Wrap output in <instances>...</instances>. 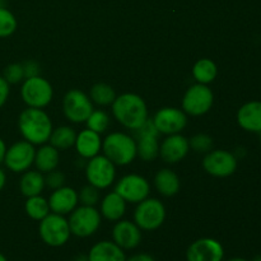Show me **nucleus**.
Masks as SVG:
<instances>
[{
  "instance_id": "nucleus-1",
  "label": "nucleus",
  "mask_w": 261,
  "mask_h": 261,
  "mask_svg": "<svg viewBox=\"0 0 261 261\" xmlns=\"http://www.w3.org/2000/svg\"><path fill=\"white\" fill-rule=\"evenodd\" d=\"M112 115L124 127L138 130L149 117L144 99L135 93H122L112 102Z\"/></svg>"
},
{
  "instance_id": "nucleus-2",
  "label": "nucleus",
  "mask_w": 261,
  "mask_h": 261,
  "mask_svg": "<svg viewBox=\"0 0 261 261\" xmlns=\"http://www.w3.org/2000/svg\"><path fill=\"white\" fill-rule=\"evenodd\" d=\"M18 127L23 139L33 145L46 144L53 133L50 116L42 109L27 107L18 117Z\"/></svg>"
},
{
  "instance_id": "nucleus-3",
  "label": "nucleus",
  "mask_w": 261,
  "mask_h": 261,
  "mask_svg": "<svg viewBox=\"0 0 261 261\" xmlns=\"http://www.w3.org/2000/svg\"><path fill=\"white\" fill-rule=\"evenodd\" d=\"M102 150L115 166H127L138 157L137 140L121 132L110 133L102 140Z\"/></svg>"
},
{
  "instance_id": "nucleus-4",
  "label": "nucleus",
  "mask_w": 261,
  "mask_h": 261,
  "mask_svg": "<svg viewBox=\"0 0 261 261\" xmlns=\"http://www.w3.org/2000/svg\"><path fill=\"white\" fill-rule=\"evenodd\" d=\"M38 233L41 240L51 247L64 246L71 236L68 219L56 213L47 214L40 221Z\"/></svg>"
},
{
  "instance_id": "nucleus-5",
  "label": "nucleus",
  "mask_w": 261,
  "mask_h": 261,
  "mask_svg": "<svg viewBox=\"0 0 261 261\" xmlns=\"http://www.w3.org/2000/svg\"><path fill=\"white\" fill-rule=\"evenodd\" d=\"M20 96L28 107L45 109L53 101L54 89L47 79L41 75L32 76L23 81L20 87Z\"/></svg>"
},
{
  "instance_id": "nucleus-6",
  "label": "nucleus",
  "mask_w": 261,
  "mask_h": 261,
  "mask_svg": "<svg viewBox=\"0 0 261 261\" xmlns=\"http://www.w3.org/2000/svg\"><path fill=\"white\" fill-rule=\"evenodd\" d=\"M102 216L94 206H76L69 216V228L71 234L81 239L92 236L101 226Z\"/></svg>"
},
{
  "instance_id": "nucleus-7",
  "label": "nucleus",
  "mask_w": 261,
  "mask_h": 261,
  "mask_svg": "<svg viewBox=\"0 0 261 261\" xmlns=\"http://www.w3.org/2000/svg\"><path fill=\"white\" fill-rule=\"evenodd\" d=\"M166 219V208L161 200L155 198L144 199L138 203L134 212V222L142 231H155Z\"/></svg>"
},
{
  "instance_id": "nucleus-8",
  "label": "nucleus",
  "mask_w": 261,
  "mask_h": 261,
  "mask_svg": "<svg viewBox=\"0 0 261 261\" xmlns=\"http://www.w3.org/2000/svg\"><path fill=\"white\" fill-rule=\"evenodd\" d=\"M214 103L213 91L206 84L195 83L186 89L182 97V111L191 116H201L209 112Z\"/></svg>"
},
{
  "instance_id": "nucleus-9",
  "label": "nucleus",
  "mask_w": 261,
  "mask_h": 261,
  "mask_svg": "<svg viewBox=\"0 0 261 261\" xmlns=\"http://www.w3.org/2000/svg\"><path fill=\"white\" fill-rule=\"evenodd\" d=\"M86 177L89 185L105 190L110 188L116 178V166L106 155L98 154L87 162Z\"/></svg>"
},
{
  "instance_id": "nucleus-10",
  "label": "nucleus",
  "mask_w": 261,
  "mask_h": 261,
  "mask_svg": "<svg viewBox=\"0 0 261 261\" xmlns=\"http://www.w3.org/2000/svg\"><path fill=\"white\" fill-rule=\"evenodd\" d=\"M93 102L81 89H70L63 99V111L66 119L74 124L86 122L93 111Z\"/></svg>"
},
{
  "instance_id": "nucleus-11",
  "label": "nucleus",
  "mask_w": 261,
  "mask_h": 261,
  "mask_svg": "<svg viewBox=\"0 0 261 261\" xmlns=\"http://www.w3.org/2000/svg\"><path fill=\"white\" fill-rule=\"evenodd\" d=\"M237 157L224 149L211 150L203 158V168L208 175L214 177H229L237 170Z\"/></svg>"
},
{
  "instance_id": "nucleus-12",
  "label": "nucleus",
  "mask_w": 261,
  "mask_h": 261,
  "mask_svg": "<svg viewBox=\"0 0 261 261\" xmlns=\"http://www.w3.org/2000/svg\"><path fill=\"white\" fill-rule=\"evenodd\" d=\"M137 132L138 157L144 162H152L160 155V132L152 119H148Z\"/></svg>"
},
{
  "instance_id": "nucleus-13",
  "label": "nucleus",
  "mask_w": 261,
  "mask_h": 261,
  "mask_svg": "<svg viewBox=\"0 0 261 261\" xmlns=\"http://www.w3.org/2000/svg\"><path fill=\"white\" fill-rule=\"evenodd\" d=\"M115 191L126 203L138 204L147 199L150 193V185L148 180L137 173H130L117 181Z\"/></svg>"
},
{
  "instance_id": "nucleus-14",
  "label": "nucleus",
  "mask_w": 261,
  "mask_h": 261,
  "mask_svg": "<svg viewBox=\"0 0 261 261\" xmlns=\"http://www.w3.org/2000/svg\"><path fill=\"white\" fill-rule=\"evenodd\" d=\"M36 149L35 145L27 140H20L14 143L7 149L4 163L8 170L14 173H23L30 170L35 162Z\"/></svg>"
},
{
  "instance_id": "nucleus-15",
  "label": "nucleus",
  "mask_w": 261,
  "mask_h": 261,
  "mask_svg": "<svg viewBox=\"0 0 261 261\" xmlns=\"http://www.w3.org/2000/svg\"><path fill=\"white\" fill-rule=\"evenodd\" d=\"M152 120L160 134L165 135L178 134L188 125V115L176 107H163L158 110Z\"/></svg>"
},
{
  "instance_id": "nucleus-16",
  "label": "nucleus",
  "mask_w": 261,
  "mask_h": 261,
  "mask_svg": "<svg viewBox=\"0 0 261 261\" xmlns=\"http://www.w3.org/2000/svg\"><path fill=\"white\" fill-rule=\"evenodd\" d=\"M224 249L222 244L211 237H204L194 241L186 251L188 261H222Z\"/></svg>"
},
{
  "instance_id": "nucleus-17",
  "label": "nucleus",
  "mask_w": 261,
  "mask_h": 261,
  "mask_svg": "<svg viewBox=\"0 0 261 261\" xmlns=\"http://www.w3.org/2000/svg\"><path fill=\"white\" fill-rule=\"evenodd\" d=\"M189 150H190L189 139L181 135V133L167 135V138L160 144V157L166 163L175 165L181 162L188 155Z\"/></svg>"
},
{
  "instance_id": "nucleus-18",
  "label": "nucleus",
  "mask_w": 261,
  "mask_h": 261,
  "mask_svg": "<svg viewBox=\"0 0 261 261\" xmlns=\"http://www.w3.org/2000/svg\"><path fill=\"white\" fill-rule=\"evenodd\" d=\"M114 242L122 250H133L142 241V229L130 221H117L112 229Z\"/></svg>"
},
{
  "instance_id": "nucleus-19",
  "label": "nucleus",
  "mask_w": 261,
  "mask_h": 261,
  "mask_svg": "<svg viewBox=\"0 0 261 261\" xmlns=\"http://www.w3.org/2000/svg\"><path fill=\"white\" fill-rule=\"evenodd\" d=\"M47 201L51 213L66 216V214H70L78 206L79 196L73 188L61 186V188L53 191Z\"/></svg>"
},
{
  "instance_id": "nucleus-20",
  "label": "nucleus",
  "mask_w": 261,
  "mask_h": 261,
  "mask_svg": "<svg viewBox=\"0 0 261 261\" xmlns=\"http://www.w3.org/2000/svg\"><path fill=\"white\" fill-rule=\"evenodd\" d=\"M240 127L249 133H261V101L246 102L237 111Z\"/></svg>"
},
{
  "instance_id": "nucleus-21",
  "label": "nucleus",
  "mask_w": 261,
  "mask_h": 261,
  "mask_svg": "<svg viewBox=\"0 0 261 261\" xmlns=\"http://www.w3.org/2000/svg\"><path fill=\"white\" fill-rule=\"evenodd\" d=\"M74 147L83 160H91L98 155L99 150L102 149L101 134L89 129L82 130L79 134H76Z\"/></svg>"
},
{
  "instance_id": "nucleus-22",
  "label": "nucleus",
  "mask_w": 261,
  "mask_h": 261,
  "mask_svg": "<svg viewBox=\"0 0 261 261\" xmlns=\"http://www.w3.org/2000/svg\"><path fill=\"white\" fill-rule=\"evenodd\" d=\"M88 261H126V256L121 247L117 246L114 241L97 242L89 250L87 256Z\"/></svg>"
},
{
  "instance_id": "nucleus-23",
  "label": "nucleus",
  "mask_w": 261,
  "mask_h": 261,
  "mask_svg": "<svg viewBox=\"0 0 261 261\" xmlns=\"http://www.w3.org/2000/svg\"><path fill=\"white\" fill-rule=\"evenodd\" d=\"M126 212V201L116 193L112 191L109 193L101 201V209L99 213L103 218L110 222H117L124 217Z\"/></svg>"
},
{
  "instance_id": "nucleus-24",
  "label": "nucleus",
  "mask_w": 261,
  "mask_h": 261,
  "mask_svg": "<svg viewBox=\"0 0 261 261\" xmlns=\"http://www.w3.org/2000/svg\"><path fill=\"white\" fill-rule=\"evenodd\" d=\"M59 162H60L59 150L51 144H42L40 147V149L36 150L33 165L36 166V170L40 171L43 175L56 170L59 166Z\"/></svg>"
},
{
  "instance_id": "nucleus-25",
  "label": "nucleus",
  "mask_w": 261,
  "mask_h": 261,
  "mask_svg": "<svg viewBox=\"0 0 261 261\" xmlns=\"http://www.w3.org/2000/svg\"><path fill=\"white\" fill-rule=\"evenodd\" d=\"M154 186L161 195L170 198L180 191L181 181L173 171H171L170 168H163L155 173Z\"/></svg>"
},
{
  "instance_id": "nucleus-26",
  "label": "nucleus",
  "mask_w": 261,
  "mask_h": 261,
  "mask_svg": "<svg viewBox=\"0 0 261 261\" xmlns=\"http://www.w3.org/2000/svg\"><path fill=\"white\" fill-rule=\"evenodd\" d=\"M45 186V176L37 170H27L25 172H23L22 177L19 180V190L25 198L41 195Z\"/></svg>"
},
{
  "instance_id": "nucleus-27",
  "label": "nucleus",
  "mask_w": 261,
  "mask_h": 261,
  "mask_svg": "<svg viewBox=\"0 0 261 261\" xmlns=\"http://www.w3.org/2000/svg\"><path fill=\"white\" fill-rule=\"evenodd\" d=\"M217 74H218V68L212 59H200L193 66V76L196 83L208 86L209 83L214 82Z\"/></svg>"
},
{
  "instance_id": "nucleus-28",
  "label": "nucleus",
  "mask_w": 261,
  "mask_h": 261,
  "mask_svg": "<svg viewBox=\"0 0 261 261\" xmlns=\"http://www.w3.org/2000/svg\"><path fill=\"white\" fill-rule=\"evenodd\" d=\"M76 139V133L73 127L66 126H59L56 129H53V133L50 135V144L55 147L58 150H65L69 148L74 147Z\"/></svg>"
},
{
  "instance_id": "nucleus-29",
  "label": "nucleus",
  "mask_w": 261,
  "mask_h": 261,
  "mask_svg": "<svg viewBox=\"0 0 261 261\" xmlns=\"http://www.w3.org/2000/svg\"><path fill=\"white\" fill-rule=\"evenodd\" d=\"M24 211L31 219L37 222L42 221L47 214L51 213L48 201L41 195L27 198V201L24 204Z\"/></svg>"
},
{
  "instance_id": "nucleus-30",
  "label": "nucleus",
  "mask_w": 261,
  "mask_h": 261,
  "mask_svg": "<svg viewBox=\"0 0 261 261\" xmlns=\"http://www.w3.org/2000/svg\"><path fill=\"white\" fill-rule=\"evenodd\" d=\"M89 98L93 103L105 107L112 105V102L116 98V93L110 84L96 83L94 86H92L91 91H89Z\"/></svg>"
},
{
  "instance_id": "nucleus-31",
  "label": "nucleus",
  "mask_w": 261,
  "mask_h": 261,
  "mask_svg": "<svg viewBox=\"0 0 261 261\" xmlns=\"http://www.w3.org/2000/svg\"><path fill=\"white\" fill-rule=\"evenodd\" d=\"M86 124L87 129L102 134V133H105L109 129L110 116L107 115V112L102 111V110H93L88 119H87Z\"/></svg>"
},
{
  "instance_id": "nucleus-32",
  "label": "nucleus",
  "mask_w": 261,
  "mask_h": 261,
  "mask_svg": "<svg viewBox=\"0 0 261 261\" xmlns=\"http://www.w3.org/2000/svg\"><path fill=\"white\" fill-rule=\"evenodd\" d=\"M18 27L17 18L7 8L0 7V38L12 36Z\"/></svg>"
},
{
  "instance_id": "nucleus-33",
  "label": "nucleus",
  "mask_w": 261,
  "mask_h": 261,
  "mask_svg": "<svg viewBox=\"0 0 261 261\" xmlns=\"http://www.w3.org/2000/svg\"><path fill=\"white\" fill-rule=\"evenodd\" d=\"M189 144H190V149H193L194 152L206 154L213 148V139L206 134H196L191 139H189Z\"/></svg>"
},
{
  "instance_id": "nucleus-34",
  "label": "nucleus",
  "mask_w": 261,
  "mask_h": 261,
  "mask_svg": "<svg viewBox=\"0 0 261 261\" xmlns=\"http://www.w3.org/2000/svg\"><path fill=\"white\" fill-rule=\"evenodd\" d=\"M79 203L82 205H88V206H96L98 204L99 198V189L94 188L93 185H87L84 188H82V190L79 191Z\"/></svg>"
},
{
  "instance_id": "nucleus-35",
  "label": "nucleus",
  "mask_w": 261,
  "mask_h": 261,
  "mask_svg": "<svg viewBox=\"0 0 261 261\" xmlns=\"http://www.w3.org/2000/svg\"><path fill=\"white\" fill-rule=\"evenodd\" d=\"M5 81L9 84H17L20 83L25 79L24 76V70H23V65L20 63H14L8 65L4 69V73H3Z\"/></svg>"
},
{
  "instance_id": "nucleus-36",
  "label": "nucleus",
  "mask_w": 261,
  "mask_h": 261,
  "mask_svg": "<svg viewBox=\"0 0 261 261\" xmlns=\"http://www.w3.org/2000/svg\"><path fill=\"white\" fill-rule=\"evenodd\" d=\"M65 184V175H64L61 171L54 170L51 172L46 173L45 176V185L47 188L53 189V190H56V189L61 188Z\"/></svg>"
},
{
  "instance_id": "nucleus-37",
  "label": "nucleus",
  "mask_w": 261,
  "mask_h": 261,
  "mask_svg": "<svg viewBox=\"0 0 261 261\" xmlns=\"http://www.w3.org/2000/svg\"><path fill=\"white\" fill-rule=\"evenodd\" d=\"M23 70H24V76L27 78H32V76L40 75V65L36 61L28 60L25 63H22Z\"/></svg>"
},
{
  "instance_id": "nucleus-38",
  "label": "nucleus",
  "mask_w": 261,
  "mask_h": 261,
  "mask_svg": "<svg viewBox=\"0 0 261 261\" xmlns=\"http://www.w3.org/2000/svg\"><path fill=\"white\" fill-rule=\"evenodd\" d=\"M9 93H10V84L5 81L4 76L0 75V109L7 103Z\"/></svg>"
},
{
  "instance_id": "nucleus-39",
  "label": "nucleus",
  "mask_w": 261,
  "mask_h": 261,
  "mask_svg": "<svg viewBox=\"0 0 261 261\" xmlns=\"http://www.w3.org/2000/svg\"><path fill=\"white\" fill-rule=\"evenodd\" d=\"M126 261H155V260L148 254H138V255H134V256H132Z\"/></svg>"
},
{
  "instance_id": "nucleus-40",
  "label": "nucleus",
  "mask_w": 261,
  "mask_h": 261,
  "mask_svg": "<svg viewBox=\"0 0 261 261\" xmlns=\"http://www.w3.org/2000/svg\"><path fill=\"white\" fill-rule=\"evenodd\" d=\"M7 145H5L4 140L0 138V163L4 162V158H5V154H7Z\"/></svg>"
},
{
  "instance_id": "nucleus-41",
  "label": "nucleus",
  "mask_w": 261,
  "mask_h": 261,
  "mask_svg": "<svg viewBox=\"0 0 261 261\" xmlns=\"http://www.w3.org/2000/svg\"><path fill=\"white\" fill-rule=\"evenodd\" d=\"M5 182H7V176H5L4 171H3L2 168H0V191H2L3 189H4Z\"/></svg>"
},
{
  "instance_id": "nucleus-42",
  "label": "nucleus",
  "mask_w": 261,
  "mask_h": 261,
  "mask_svg": "<svg viewBox=\"0 0 261 261\" xmlns=\"http://www.w3.org/2000/svg\"><path fill=\"white\" fill-rule=\"evenodd\" d=\"M228 261H247V260L242 259V257H233V259H229Z\"/></svg>"
},
{
  "instance_id": "nucleus-43",
  "label": "nucleus",
  "mask_w": 261,
  "mask_h": 261,
  "mask_svg": "<svg viewBox=\"0 0 261 261\" xmlns=\"http://www.w3.org/2000/svg\"><path fill=\"white\" fill-rule=\"evenodd\" d=\"M0 261H8V260H7V257L4 256V255L0 254Z\"/></svg>"
},
{
  "instance_id": "nucleus-44",
  "label": "nucleus",
  "mask_w": 261,
  "mask_h": 261,
  "mask_svg": "<svg viewBox=\"0 0 261 261\" xmlns=\"http://www.w3.org/2000/svg\"><path fill=\"white\" fill-rule=\"evenodd\" d=\"M254 261H261V255H259V256H256V257H255Z\"/></svg>"
},
{
  "instance_id": "nucleus-45",
  "label": "nucleus",
  "mask_w": 261,
  "mask_h": 261,
  "mask_svg": "<svg viewBox=\"0 0 261 261\" xmlns=\"http://www.w3.org/2000/svg\"><path fill=\"white\" fill-rule=\"evenodd\" d=\"M259 134H260V144H261V133H259Z\"/></svg>"
}]
</instances>
